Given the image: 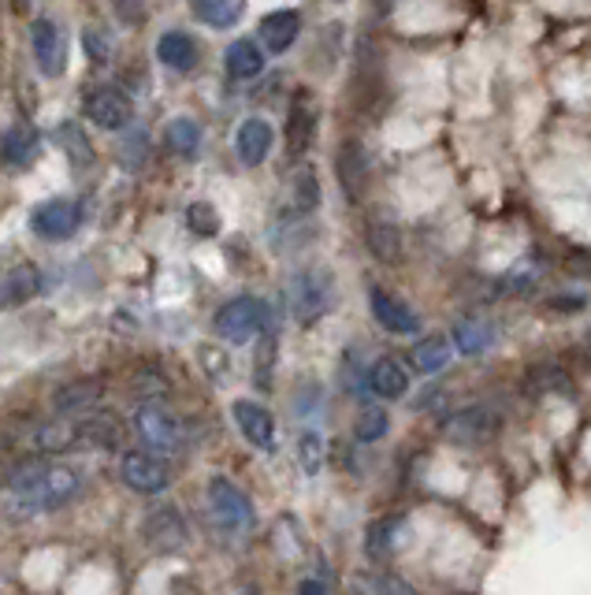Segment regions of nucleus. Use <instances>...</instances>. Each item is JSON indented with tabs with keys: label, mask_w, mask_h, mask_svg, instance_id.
<instances>
[{
	"label": "nucleus",
	"mask_w": 591,
	"mask_h": 595,
	"mask_svg": "<svg viewBox=\"0 0 591 595\" xmlns=\"http://www.w3.org/2000/svg\"><path fill=\"white\" fill-rule=\"evenodd\" d=\"M134 428H138V436L153 450H160V454H176V450H183V444H186L183 421H179V413L168 410L164 402H142L138 413H134Z\"/></svg>",
	"instance_id": "obj_1"
},
{
	"label": "nucleus",
	"mask_w": 591,
	"mask_h": 595,
	"mask_svg": "<svg viewBox=\"0 0 591 595\" xmlns=\"http://www.w3.org/2000/svg\"><path fill=\"white\" fill-rule=\"evenodd\" d=\"M265 328H268V309H265V302H257V298H234V302H227L213 317V331L220 339L234 342V347H242V342H250L253 336H261Z\"/></svg>",
	"instance_id": "obj_2"
},
{
	"label": "nucleus",
	"mask_w": 591,
	"mask_h": 595,
	"mask_svg": "<svg viewBox=\"0 0 591 595\" xmlns=\"http://www.w3.org/2000/svg\"><path fill=\"white\" fill-rule=\"evenodd\" d=\"M287 309L302 324H313L331 309V279L324 272H298L287 279Z\"/></svg>",
	"instance_id": "obj_3"
},
{
	"label": "nucleus",
	"mask_w": 591,
	"mask_h": 595,
	"mask_svg": "<svg viewBox=\"0 0 591 595\" xmlns=\"http://www.w3.org/2000/svg\"><path fill=\"white\" fill-rule=\"evenodd\" d=\"M142 539L149 544V551L157 555H176L186 547L190 539V529L183 521V513H179L171 502H160V507H153L149 513H145L142 521Z\"/></svg>",
	"instance_id": "obj_4"
},
{
	"label": "nucleus",
	"mask_w": 591,
	"mask_h": 595,
	"mask_svg": "<svg viewBox=\"0 0 591 595\" xmlns=\"http://www.w3.org/2000/svg\"><path fill=\"white\" fill-rule=\"evenodd\" d=\"M498 432V413L487 410V405H469V410H458L443 421V436L458 447H480L491 444Z\"/></svg>",
	"instance_id": "obj_5"
},
{
	"label": "nucleus",
	"mask_w": 591,
	"mask_h": 595,
	"mask_svg": "<svg viewBox=\"0 0 591 595\" xmlns=\"http://www.w3.org/2000/svg\"><path fill=\"white\" fill-rule=\"evenodd\" d=\"M316 120H321V108H316L313 94H309V89H298L294 101H290V108H287V131H284L290 160H302L309 146H313Z\"/></svg>",
	"instance_id": "obj_6"
},
{
	"label": "nucleus",
	"mask_w": 591,
	"mask_h": 595,
	"mask_svg": "<svg viewBox=\"0 0 591 595\" xmlns=\"http://www.w3.org/2000/svg\"><path fill=\"white\" fill-rule=\"evenodd\" d=\"M82 491V473L71 465H49L45 469V481L38 484V491L31 495L23 510H34V513H45V510H60L68 507L71 499Z\"/></svg>",
	"instance_id": "obj_7"
},
{
	"label": "nucleus",
	"mask_w": 591,
	"mask_h": 595,
	"mask_svg": "<svg viewBox=\"0 0 591 595\" xmlns=\"http://www.w3.org/2000/svg\"><path fill=\"white\" fill-rule=\"evenodd\" d=\"M31 49H34V60H38V71L45 78H60L63 71H68V38H63L60 23L34 20Z\"/></svg>",
	"instance_id": "obj_8"
},
{
	"label": "nucleus",
	"mask_w": 591,
	"mask_h": 595,
	"mask_svg": "<svg viewBox=\"0 0 591 595\" xmlns=\"http://www.w3.org/2000/svg\"><path fill=\"white\" fill-rule=\"evenodd\" d=\"M86 116L101 131H123L134 120V105L120 86H97L86 97Z\"/></svg>",
	"instance_id": "obj_9"
},
{
	"label": "nucleus",
	"mask_w": 591,
	"mask_h": 595,
	"mask_svg": "<svg viewBox=\"0 0 591 595\" xmlns=\"http://www.w3.org/2000/svg\"><path fill=\"white\" fill-rule=\"evenodd\" d=\"M126 439V425L116 410L79 413V447L89 450H120Z\"/></svg>",
	"instance_id": "obj_10"
},
{
	"label": "nucleus",
	"mask_w": 591,
	"mask_h": 595,
	"mask_svg": "<svg viewBox=\"0 0 591 595\" xmlns=\"http://www.w3.org/2000/svg\"><path fill=\"white\" fill-rule=\"evenodd\" d=\"M123 481L131 491L138 495H157L171 484V473H168V462L157 454H149V450H131V454H123Z\"/></svg>",
	"instance_id": "obj_11"
},
{
	"label": "nucleus",
	"mask_w": 591,
	"mask_h": 595,
	"mask_svg": "<svg viewBox=\"0 0 591 595\" xmlns=\"http://www.w3.org/2000/svg\"><path fill=\"white\" fill-rule=\"evenodd\" d=\"M208 507H213L216 518L231 529H245L253 525V502L239 484H231L227 476H213L208 481Z\"/></svg>",
	"instance_id": "obj_12"
},
{
	"label": "nucleus",
	"mask_w": 591,
	"mask_h": 595,
	"mask_svg": "<svg viewBox=\"0 0 591 595\" xmlns=\"http://www.w3.org/2000/svg\"><path fill=\"white\" fill-rule=\"evenodd\" d=\"M79 205L68 202V197H49V202H41L38 209L31 212V228L34 234H41V239L49 242H60V239H71V234L79 231Z\"/></svg>",
	"instance_id": "obj_13"
},
{
	"label": "nucleus",
	"mask_w": 591,
	"mask_h": 595,
	"mask_svg": "<svg viewBox=\"0 0 591 595\" xmlns=\"http://www.w3.org/2000/svg\"><path fill=\"white\" fill-rule=\"evenodd\" d=\"M369 298H372V317L379 320V328L395 331V336H417L421 331V317L398 294L384 291V287H372Z\"/></svg>",
	"instance_id": "obj_14"
},
{
	"label": "nucleus",
	"mask_w": 591,
	"mask_h": 595,
	"mask_svg": "<svg viewBox=\"0 0 591 595\" xmlns=\"http://www.w3.org/2000/svg\"><path fill=\"white\" fill-rule=\"evenodd\" d=\"M231 417H234V425H239L245 444H253L261 450L272 447V439H276V421H272V413L261 402H253V399L231 402Z\"/></svg>",
	"instance_id": "obj_15"
},
{
	"label": "nucleus",
	"mask_w": 591,
	"mask_h": 595,
	"mask_svg": "<svg viewBox=\"0 0 591 595\" xmlns=\"http://www.w3.org/2000/svg\"><path fill=\"white\" fill-rule=\"evenodd\" d=\"M38 291H41V272L31 265V260H20V265L0 268V309L26 305Z\"/></svg>",
	"instance_id": "obj_16"
},
{
	"label": "nucleus",
	"mask_w": 591,
	"mask_h": 595,
	"mask_svg": "<svg viewBox=\"0 0 591 595\" xmlns=\"http://www.w3.org/2000/svg\"><path fill=\"white\" fill-rule=\"evenodd\" d=\"M335 168H339L342 194H347L350 202H361V197H365V191H369V175H372L365 146H361V142H342Z\"/></svg>",
	"instance_id": "obj_17"
},
{
	"label": "nucleus",
	"mask_w": 591,
	"mask_h": 595,
	"mask_svg": "<svg viewBox=\"0 0 591 595\" xmlns=\"http://www.w3.org/2000/svg\"><path fill=\"white\" fill-rule=\"evenodd\" d=\"M41 153V134L31 127V123H15V127L4 131L0 138V165L12 168V171H23L38 160Z\"/></svg>",
	"instance_id": "obj_18"
},
{
	"label": "nucleus",
	"mask_w": 591,
	"mask_h": 595,
	"mask_svg": "<svg viewBox=\"0 0 591 595\" xmlns=\"http://www.w3.org/2000/svg\"><path fill=\"white\" fill-rule=\"evenodd\" d=\"M272 142H276L272 123L261 120V116H250V120H242L239 138H234V149H239V160L245 168H257V165H265V157L272 153Z\"/></svg>",
	"instance_id": "obj_19"
},
{
	"label": "nucleus",
	"mask_w": 591,
	"mask_h": 595,
	"mask_svg": "<svg viewBox=\"0 0 591 595\" xmlns=\"http://www.w3.org/2000/svg\"><path fill=\"white\" fill-rule=\"evenodd\" d=\"M105 394V380L101 376H89V380H75L68 387H60L57 394H52V410L60 413V417H79V413H89L97 402H101Z\"/></svg>",
	"instance_id": "obj_20"
},
{
	"label": "nucleus",
	"mask_w": 591,
	"mask_h": 595,
	"mask_svg": "<svg viewBox=\"0 0 591 595\" xmlns=\"http://www.w3.org/2000/svg\"><path fill=\"white\" fill-rule=\"evenodd\" d=\"M298 34H302V15L298 12H287V8L268 12L265 20H261V49L279 57V52H287L290 45L298 41Z\"/></svg>",
	"instance_id": "obj_21"
},
{
	"label": "nucleus",
	"mask_w": 591,
	"mask_h": 595,
	"mask_svg": "<svg viewBox=\"0 0 591 595\" xmlns=\"http://www.w3.org/2000/svg\"><path fill=\"white\" fill-rule=\"evenodd\" d=\"M406 521L402 518H379L372 521L369 532H365V555L372 562H387V558L398 555V547H402L406 539Z\"/></svg>",
	"instance_id": "obj_22"
},
{
	"label": "nucleus",
	"mask_w": 591,
	"mask_h": 595,
	"mask_svg": "<svg viewBox=\"0 0 591 595\" xmlns=\"http://www.w3.org/2000/svg\"><path fill=\"white\" fill-rule=\"evenodd\" d=\"M224 68H227V75L231 78H257L261 71H265V49H261L257 41H250V38H239V41H231L227 45V52H224Z\"/></svg>",
	"instance_id": "obj_23"
},
{
	"label": "nucleus",
	"mask_w": 591,
	"mask_h": 595,
	"mask_svg": "<svg viewBox=\"0 0 591 595\" xmlns=\"http://www.w3.org/2000/svg\"><path fill=\"white\" fill-rule=\"evenodd\" d=\"M157 60L171 71H190L197 64V41L183 31H168L157 41Z\"/></svg>",
	"instance_id": "obj_24"
},
{
	"label": "nucleus",
	"mask_w": 591,
	"mask_h": 595,
	"mask_svg": "<svg viewBox=\"0 0 591 595\" xmlns=\"http://www.w3.org/2000/svg\"><path fill=\"white\" fill-rule=\"evenodd\" d=\"M369 391L379 394V399H402L409 391V373L395 357H379V362L369 368Z\"/></svg>",
	"instance_id": "obj_25"
},
{
	"label": "nucleus",
	"mask_w": 591,
	"mask_h": 595,
	"mask_svg": "<svg viewBox=\"0 0 591 595\" xmlns=\"http://www.w3.org/2000/svg\"><path fill=\"white\" fill-rule=\"evenodd\" d=\"M365 239H369V250H372V257H376V260H384V265L402 260V231H398L390 220H372Z\"/></svg>",
	"instance_id": "obj_26"
},
{
	"label": "nucleus",
	"mask_w": 591,
	"mask_h": 595,
	"mask_svg": "<svg viewBox=\"0 0 591 595\" xmlns=\"http://www.w3.org/2000/svg\"><path fill=\"white\" fill-rule=\"evenodd\" d=\"M321 205V179H316V168H298L290 175V209L294 216H309Z\"/></svg>",
	"instance_id": "obj_27"
},
{
	"label": "nucleus",
	"mask_w": 591,
	"mask_h": 595,
	"mask_svg": "<svg viewBox=\"0 0 591 595\" xmlns=\"http://www.w3.org/2000/svg\"><path fill=\"white\" fill-rule=\"evenodd\" d=\"M34 447L49 450V454H63V450H75L79 447V417L71 421H49L34 432Z\"/></svg>",
	"instance_id": "obj_28"
},
{
	"label": "nucleus",
	"mask_w": 591,
	"mask_h": 595,
	"mask_svg": "<svg viewBox=\"0 0 591 595\" xmlns=\"http://www.w3.org/2000/svg\"><path fill=\"white\" fill-rule=\"evenodd\" d=\"M52 142L68 153V160L71 165H79V168H89L94 165V142H89V134L79 127V123H60L57 134H52Z\"/></svg>",
	"instance_id": "obj_29"
},
{
	"label": "nucleus",
	"mask_w": 591,
	"mask_h": 595,
	"mask_svg": "<svg viewBox=\"0 0 591 595\" xmlns=\"http://www.w3.org/2000/svg\"><path fill=\"white\" fill-rule=\"evenodd\" d=\"M409 362H413L417 373H424V376L439 373V368H447V365H450V342L443 339V336L421 339V342L413 347V354H409Z\"/></svg>",
	"instance_id": "obj_30"
},
{
	"label": "nucleus",
	"mask_w": 591,
	"mask_h": 595,
	"mask_svg": "<svg viewBox=\"0 0 591 595\" xmlns=\"http://www.w3.org/2000/svg\"><path fill=\"white\" fill-rule=\"evenodd\" d=\"M491 339H495V331H491V324L480 320V317H466V320L454 324V342H458V350L469 357L484 354V350L491 347Z\"/></svg>",
	"instance_id": "obj_31"
},
{
	"label": "nucleus",
	"mask_w": 591,
	"mask_h": 595,
	"mask_svg": "<svg viewBox=\"0 0 591 595\" xmlns=\"http://www.w3.org/2000/svg\"><path fill=\"white\" fill-rule=\"evenodd\" d=\"M242 12H245V0H194L197 20L205 26H220V31L239 23Z\"/></svg>",
	"instance_id": "obj_32"
},
{
	"label": "nucleus",
	"mask_w": 591,
	"mask_h": 595,
	"mask_svg": "<svg viewBox=\"0 0 591 595\" xmlns=\"http://www.w3.org/2000/svg\"><path fill=\"white\" fill-rule=\"evenodd\" d=\"M164 142H168V149L179 153V157H194L197 146H202V127H197L190 116H179V120L168 123V131H164Z\"/></svg>",
	"instance_id": "obj_33"
},
{
	"label": "nucleus",
	"mask_w": 591,
	"mask_h": 595,
	"mask_svg": "<svg viewBox=\"0 0 591 595\" xmlns=\"http://www.w3.org/2000/svg\"><path fill=\"white\" fill-rule=\"evenodd\" d=\"M572 391V380L562 373L558 365H540L532 368L529 376V394H569Z\"/></svg>",
	"instance_id": "obj_34"
},
{
	"label": "nucleus",
	"mask_w": 591,
	"mask_h": 595,
	"mask_svg": "<svg viewBox=\"0 0 591 595\" xmlns=\"http://www.w3.org/2000/svg\"><path fill=\"white\" fill-rule=\"evenodd\" d=\"M390 428V417L387 410H379V405H365L358 417V425H353V436L361 439V444H376V439H384Z\"/></svg>",
	"instance_id": "obj_35"
},
{
	"label": "nucleus",
	"mask_w": 591,
	"mask_h": 595,
	"mask_svg": "<svg viewBox=\"0 0 591 595\" xmlns=\"http://www.w3.org/2000/svg\"><path fill=\"white\" fill-rule=\"evenodd\" d=\"M120 165L126 171H142L149 165V134L145 131H131L126 138L120 142Z\"/></svg>",
	"instance_id": "obj_36"
},
{
	"label": "nucleus",
	"mask_w": 591,
	"mask_h": 595,
	"mask_svg": "<svg viewBox=\"0 0 591 595\" xmlns=\"http://www.w3.org/2000/svg\"><path fill=\"white\" fill-rule=\"evenodd\" d=\"M272 373H276V336H272V328H265V339L257 342V362H253V380H257V384L268 391Z\"/></svg>",
	"instance_id": "obj_37"
},
{
	"label": "nucleus",
	"mask_w": 591,
	"mask_h": 595,
	"mask_svg": "<svg viewBox=\"0 0 591 595\" xmlns=\"http://www.w3.org/2000/svg\"><path fill=\"white\" fill-rule=\"evenodd\" d=\"M186 223L194 234H202V239H213L216 231H220V212L213 209L208 202H194L186 209Z\"/></svg>",
	"instance_id": "obj_38"
},
{
	"label": "nucleus",
	"mask_w": 591,
	"mask_h": 595,
	"mask_svg": "<svg viewBox=\"0 0 591 595\" xmlns=\"http://www.w3.org/2000/svg\"><path fill=\"white\" fill-rule=\"evenodd\" d=\"M298 462H302V469L309 476L324 465V439L316 436V432H305V436L298 439Z\"/></svg>",
	"instance_id": "obj_39"
},
{
	"label": "nucleus",
	"mask_w": 591,
	"mask_h": 595,
	"mask_svg": "<svg viewBox=\"0 0 591 595\" xmlns=\"http://www.w3.org/2000/svg\"><path fill=\"white\" fill-rule=\"evenodd\" d=\"M197 362H202V368L213 376L216 384H224L227 376H231V362H227V354L220 347H208V342L205 347H197Z\"/></svg>",
	"instance_id": "obj_40"
},
{
	"label": "nucleus",
	"mask_w": 591,
	"mask_h": 595,
	"mask_svg": "<svg viewBox=\"0 0 591 595\" xmlns=\"http://www.w3.org/2000/svg\"><path fill=\"white\" fill-rule=\"evenodd\" d=\"M535 283H540V272H532V268H514V272L503 279V291L506 294H529Z\"/></svg>",
	"instance_id": "obj_41"
},
{
	"label": "nucleus",
	"mask_w": 591,
	"mask_h": 595,
	"mask_svg": "<svg viewBox=\"0 0 591 595\" xmlns=\"http://www.w3.org/2000/svg\"><path fill=\"white\" fill-rule=\"evenodd\" d=\"M82 45H86V52L94 60H108V57H112V41H108L101 31H94V26H89V31L82 34Z\"/></svg>",
	"instance_id": "obj_42"
},
{
	"label": "nucleus",
	"mask_w": 591,
	"mask_h": 595,
	"mask_svg": "<svg viewBox=\"0 0 591 595\" xmlns=\"http://www.w3.org/2000/svg\"><path fill=\"white\" fill-rule=\"evenodd\" d=\"M164 391H168V384H164L160 376H138V380H134V394H145V399H157Z\"/></svg>",
	"instance_id": "obj_43"
},
{
	"label": "nucleus",
	"mask_w": 591,
	"mask_h": 595,
	"mask_svg": "<svg viewBox=\"0 0 591 595\" xmlns=\"http://www.w3.org/2000/svg\"><path fill=\"white\" fill-rule=\"evenodd\" d=\"M134 0H116V12L123 15V23H142L145 20V8H131Z\"/></svg>",
	"instance_id": "obj_44"
},
{
	"label": "nucleus",
	"mask_w": 591,
	"mask_h": 595,
	"mask_svg": "<svg viewBox=\"0 0 591 595\" xmlns=\"http://www.w3.org/2000/svg\"><path fill=\"white\" fill-rule=\"evenodd\" d=\"M551 309H584V298H580V294L577 298H562L558 294V298H551Z\"/></svg>",
	"instance_id": "obj_45"
},
{
	"label": "nucleus",
	"mask_w": 591,
	"mask_h": 595,
	"mask_svg": "<svg viewBox=\"0 0 591 595\" xmlns=\"http://www.w3.org/2000/svg\"><path fill=\"white\" fill-rule=\"evenodd\" d=\"M298 588H302V592H327L331 584H327V581H302Z\"/></svg>",
	"instance_id": "obj_46"
},
{
	"label": "nucleus",
	"mask_w": 591,
	"mask_h": 595,
	"mask_svg": "<svg viewBox=\"0 0 591 595\" xmlns=\"http://www.w3.org/2000/svg\"><path fill=\"white\" fill-rule=\"evenodd\" d=\"M379 4H384V12H390V8H395L398 0H379Z\"/></svg>",
	"instance_id": "obj_47"
},
{
	"label": "nucleus",
	"mask_w": 591,
	"mask_h": 595,
	"mask_svg": "<svg viewBox=\"0 0 591 595\" xmlns=\"http://www.w3.org/2000/svg\"><path fill=\"white\" fill-rule=\"evenodd\" d=\"M15 4H20V8H26V0H15Z\"/></svg>",
	"instance_id": "obj_48"
},
{
	"label": "nucleus",
	"mask_w": 591,
	"mask_h": 595,
	"mask_svg": "<svg viewBox=\"0 0 591 595\" xmlns=\"http://www.w3.org/2000/svg\"><path fill=\"white\" fill-rule=\"evenodd\" d=\"M0 484H4V469H0Z\"/></svg>",
	"instance_id": "obj_49"
}]
</instances>
